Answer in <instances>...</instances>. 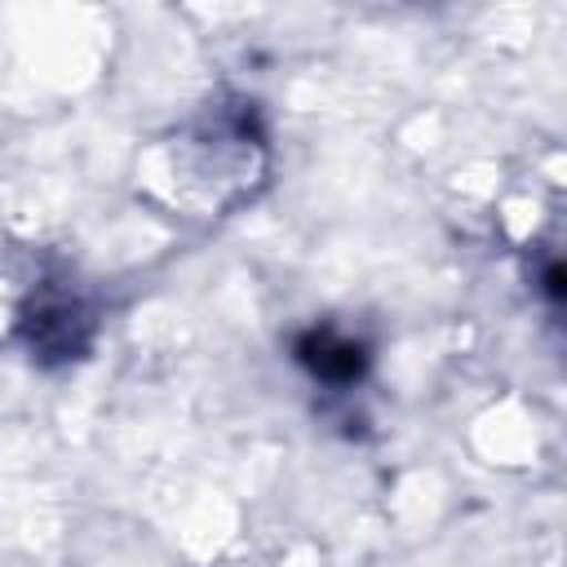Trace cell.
Returning a JSON list of instances; mask_svg holds the SVG:
<instances>
[{
  "label": "cell",
  "instance_id": "cell-1",
  "mask_svg": "<svg viewBox=\"0 0 567 567\" xmlns=\"http://www.w3.org/2000/svg\"><path fill=\"white\" fill-rule=\"evenodd\" d=\"M22 328H27L35 354H62V359H71V354L84 350L93 319H89L84 306L71 301V297H44V301H35V306L27 310Z\"/></svg>",
  "mask_w": 567,
  "mask_h": 567
},
{
  "label": "cell",
  "instance_id": "cell-2",
  "mask_svg": "<svg viewBox=\"0 0 567 567\" xmlns=\"http://www.w3.org/2000/svg\"><path fill=\"white\" fill-rule=\"evenodd\" d=\"M297 359L319 377V381H332V385H346L354 381L363 368H368V354L354 337L337 332V328H310L297 337Z\"/></svg>",
  "mask_w": 567,
  "mask_h": 567
}]
</instances>
